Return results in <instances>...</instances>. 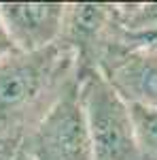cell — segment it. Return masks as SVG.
<instances>
[{"label":"cell","instance_id":"277c9868","mask_svg":"<svg viewBox=\"0 0 157 160\" xmlns=\"http://www.w3.org/2000/svg\"><path fill=\"white\" fill-rule=\"evenodd\" d=\"M121 43H127V37L117 22V4H66L58 45L74 56L76 68H98L104 56Z\"/></svg>","mask_w":157,"mask_h":160},{"label":"cell","instance_id":"8992f818","mask_svg":"<svg viewBox=\"0 0 157 160\" xmlns=\"http://www.w3.org/2000/svg\"><path fill=\"white\" fill-rule=\"evenodd\" d=\"M0 15L15 49L38 53L60 43L66 4L62 2H2Z\"/></svg>","mask_w":157,"mask_h":160},{"label":"cell","instance_id":"3957f363","mask_svg":"<svg viewBox=\"0 0 157 160\" xmlns=\"http://www.w3.org/2000/svg\"><path fill=\"white\" fill-rule=\"evenodd\" d=\"M28 160H94L76 77L28 132Z\"/></svg>","mask_w":157,"mask_h":160},{"label":"cell","instance_id":"6da1fadb","mask_svg":"<svg viewBox=\"0 0 157 160\" xmlns=\"http://www.w3.org/2000/svg\"><path fill=\"white\" fill-rule=\"evenodd\" d=\"M74 77L76 60L60 45L4 58L0 62V128L28 122L32 130Z\"/></svg>","mask_w":157,"mask_h":160},{"label":"cell","instance_id":"52a82bcc","mask_svg":"<svg viewBox=\"0 0 157 160\" xmlns=\"http://www.w3.org/2000/svg\"><path fill=\"white\" fill-rule=\"evenodd\" d=\"M117 22L125 37H142L157 32V2H121Z\"/></svg>","mask_w":157,"mask_h":160},{"label":"cell","instance_id":"5b68a950","mask_svg":"<svg viewBox=\"0 0 157 160\" xmlns=\"http://www.w3.org/2000/svg\"><path fill=\"white\" fill-rule=\"evenodd\" d=\"M98 71L125 102L157 111V49L121 43L104 56Z\"/></svg>","mask_w":157,"mask_h":160},{"label":"cell","instance_id":"30bf717a","mask_svg":"<svg viewBox=\"0 0 157 160\" xmlns=\"http://www.w3.org/2000/svg\"><path fill=\"white\" fill-rule=\"evenodd\" d=\"M127 43H130V45H136V47H151V49H157V32L142 34V37H127Z\"/></svg>","mask_w":157,"mask_h":160},{"label":"cell","instance_id":"9c48e42d","mask_svg":"<svg viewBox=\"0 0 157 160\" xmlns=\"http://www.w3.org/2000/svg\"><path fill=\"white\" fill-rule=\"evenodd\" d=\"M15 45H13L11 37H9V32H7V26L2 22V15H0V62L4 60V58H9L11 53H15Z\"/></svg>","mask_w":157,"mask_h":160},{"label":"cell","instance_id":"ba28073f","mask_svg":"<svg viewBox=\"0 0 157 160\" xmlns=\"http://www.w3.org/2000/svg\"><path fill=\"white\" fill-rule=\"evenodd\" d=\"M132 115L134 137H136V160H157V111L132 107Z\"/></svg>","mask_w":157,"mask_h":160},{"label":"cell","instance_id":"7a4b0ae2","mask_svg":"<svg viewBox=\"0 0 157 160\" xmlns=\"http://www.w3.org/2000/svg\"><path fill=\"white\" fill-rule=\"evenodd\" d=\"M76 83L94 160H136L130 102L123 100L98 68H76Z\"/></svg>","mask_w":157,"mask_h":160}]
</instances>
